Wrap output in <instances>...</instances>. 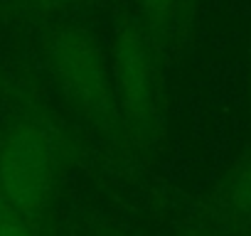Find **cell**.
Masks as SVG:
<instances>
[{
	"label": "cell",
	"instance_id": "1",
	"mask_svg": "<svg viewBox=\"0 0 251 236\" xmlns=\"http://www.w3.org/2000/svg\"><path fill=\"white\" fill-rule=\"evenodd\" d=\"M45 54L57 84L86 121L106 133L118 131L121 113L113 69L96 40L81 27L64 25L47 35Z\"/></svg>",
	"mask_w": 251,
	"mask_h": 236
},
{
	"label": "cell",
	"instance_id": "2",
	"mask_svg": "<svg viewBox=\"0 0 251 236\" xmlns=\"http://www.w3.org/2000/svg\"><path fill=\"white\" fill-rule=\"evenodd\" d=\"M153 37L133 23H126L113 40V81L121 123L133 143L148 148L160 133L163 71L151 42Z\"/></svg>",
	"mask_w": 251,
	"mask_h": 236
},
{
	"label": "cell",
	"instance_id": "3",
	"mask_svg": "<svg viewBox=\"0 0 251 236\" xmlns=\"http://www.w3.org/2000/svg\"><path fill=\"white\" fill-rule=\"evenodd\" d=\"M57 180V148L52 131L40 121H23L0 143V192L30 221L45 216Z\"/></svg>",
	"mask_w": 251,
	"mask_h": 236
},
{
	"label": "cell",
	"instance_id": "4",
	"mask_svg": "<svg viewBox=\"0 0 251 236\" xmlns=\"http://www.w3.org/2000/svg\"><path fill=\"white\" fill-rule=\"evenodd\" d=\"M224 207L239 216H251V150L236 160L222 182L219 192Z\"/></svg>",
	"mask_w": 251,
	"mask_h": 236
},
{
	"label": "cell",
	"instance_id": "5",
	"mask_svg": "<svg viewBox=\"0 0 251 236\" xmlns=\"http://www.w3.org/2000/svg\"><path fill=\"white\" fill-rule=\"evenodd\" d=\"M141 10L151 35H165L190 10L187 0H141Z\"/></svg>",
	"mask_w": 251,
	"mask_h": 236
},
{
	"label": "cell",
	"instance_id": "6",
	"mask_svg": "<svg viewBox=\"0 0 251 236\" xmlns=\"http://www.w3.org/2000/svg\"><path fill=\"white\" fill-rule=\"evenodd\" d=\"M40 229L35 221L23 216L8 202L0 207V236H37Z\"/></svg>",
	"mask_w": 251,
	"mask_h": 236
},
{
	"label": "cell",
	"instance_id": "7",
	"mask_svg": "<svg viewBox=\"0 0 251 236\" xmlns=\"http://www.w3.org/2000/svg\"><path fill=\"white\" fill-rule=\"evenodd\" d=\"M64 0H30V5H35V8H42V10H50V8H57V5H62Z\"/></svg>",
	"mask_w": 251,
	"mask_h": 236
},
{
	"label": "cell",
	"instance_id": "8",
	"mask_svg": "<svg viewBox=\"0 0 251 236\" xmlns=\"http://www.w3.org/2000/svg\"><path fill=\"white\" fill-rule=\"evenodd\" d=\"M246 79H249V106H251V40H249V64H246Z\"/></svg>",
	"mask_w": 251,
	"mask_h": 236
},
{
	"label": "cell",
	"instance_id": "9",
	"mask_svg": "<svg viewBox=\"0 0 251 236\" xmlns=\"http://www.w3.org/2000/svg\"><path fill=\"white\" fill-rule=\"evenodd\" d=\"M5 204V197H3V192H0V207H3Z\"/></svg>",
	"mask_w": 251,
	"mask_h": 236
},
{
	"label": "cell",
	"instance_id": "10",
	"mask_svg": "<svg viewBox=\"0 0 251 236\" xmlns=\"http://www.w3.org/2000/svg\"><path fill=\"white\" fill-rule=\"evenodd\" d=\"M187 3H190V5H192V3H195V0H187Z\"/></svg>",
	"mask_w": 251,
	"mask_h": 236
}]
</instances>
